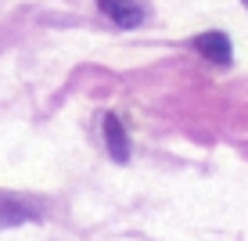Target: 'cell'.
<instances>
[{"mask_svg":"<svg viewBox=\"0 0 248 241\" xmlns=\"http://www.w3.org/2000/svg\"><path fill=\"white\" fill-rule=\"evenodd\" d=\"M194 47H198V54L209 58L212 65H230V58H234L227 32H202V36L194 40Z\"/></svg>","mask_w":248,"mask_h":241,"instance_id":"obj_2","label":"cell"},{"mask_svg":"<svg viewBox=\"0 0 248 241\" xmlns=\"http://www.w3.org/2000/svg\"><path fill=\"white\" fill-rule=\"evenodd\" d=\"M105 141H108V151H112L115 162L130 159V137H126V126L119 115H105Z\"/></svg>","mask_w":248,"mask_h":241,"instance_id":"obj_4","label":"cell"},{"mask_svg":"<svg viewBox=\"0 0 248 241\" xmlns=\"http://www.w3.org/2000/svg\"><path fill=\"white\" fill-rule=\"evenodd\" d=\"M245 4H248V0H245Z\"/></svg>","mask_w":248,"mask_h":241,"instance_id":"obj_5","label":"cell"},{"mask_svg":"<svg viewBox=\"0 0 248 241\" xmlns=\"http://www.w3.org/2000/svg\"><path fill=\"white\" fill-rule=\"evenodd\" d=\"M97 7L123 29H133L144 22V4H137V0H97Z\"/></svg>","mask_w":248,"mask_h":241,"instance_id":"obj_1","label":"cell"},{"mask_svg":"<svg viewBox=\"0 0 248 241\" xmlns=\"http://www.w3.org/2000/svg\"><path fill=\"white\" fill-rule=\"evenodd\" d=\"M36 220V209H29V205L22 202V198L15 194H0V230L7 227H22V223Z\"/></svg>","mask_w":248,"mask_h":241,"instance_id":"obj_3","label":"cell"}]
</instances>
